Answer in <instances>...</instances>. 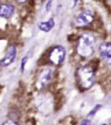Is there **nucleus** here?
I'll return each mask as SVG.
<instances>
[{
	"mask_svg": "<svg viewBox=\"0 0 111 125\" xmlns=\"http://www.w3.org/2000/svg\"><path fill=\"white\" fill-rule=\"evenodd\" d=\"M54 25H55L54 19L51 18V19H49L48 21L39 23V25H38V27H39V29H40V30H42V31L49 32L51 29L54 27Z\"/></svg>",
	"mask_w": 111,
	"mask_h": 125,
	"instance_id": "obj_9",
	"label": "nucleus"
},
{
	"mask_svg": "<svg viewBox=\"0 0 111 125\" xmlns=\"http://www.w3.org/2000/svg\"><path fill=\"white\" fill-rule=\"evenodd\" d=\"M52 75H53V70L50 67H47L44 70H42L38 75L37 82V86L39 90H42L46 86H48V83L52 80Z\"/></svg>",
	"mask_w": 111,
	"mask_h": 125,
	"instance_id": "obj_4",
	"label": "nucleus"
},
{
	"mask_svg": "<svg viewBox=\"0 0 111 125\" xmlns=\"http://www.w3.org/2000/svg\"><path fill=\"white\" fill-rule=\"evenodd\" d=\"M94 16H93L92 11L90 10H84L80 13L76 18V25L78 27H83L86 25H89L93 21Z\"/></svg>",
	"mask_w": 111,
	"mask_h": 125,
	"instance_id": "obj_5",
	"label": "nucleus"
},
{
	"mask_svg": "<svg viewBox=\"0 0 111 125\" xmlns=\"http://www.w3.org/2000/svg\"><path fill=\"white\" fill-rule=\"evenodd\" d=\"M15 12V7L11 4H1L0 5V16L3 18L9 19L12 17Z\"/></svg>",
	"mask_w": 111,
	"mask_h": 125,
	"instance_id": "obj_8",
	"label": "nucleus"
},
{
	"mask_svg": "<svg viewBox=\"0 0 111 125\" xmlns=\"http://www.w3.org/2000/svg\"><path fill=\"white\" fill-rule=\"evenodd\" d=\"M66 57V50L63 46H55L49 53L48 58L53 64L55 65H59L64 62Z\"/></svg>",
	"mask_w": 111,
	"mask_h": 125,
	"instance_id": "obj_3",
	"label": "nucleus"
},
{
	"mask_svg": "<svg viewBox=\"0 0 111 125\" xmlns=\"http://www.w3.org/2000/svg\"><path fill=\"white\" fill-rule=\"evenodd\" d=\"M16 56V48L14 45L8 47V49L6 51L5 56L3 57V59L0 61V65L3 67H6V66L10 65L12 63Z\"/></svg>",
	"mask_w": 111,
	"mask_h": 125,
	"instance_id": "obj_6",
	"label": "nucleus"
},
{
	"mask_svg": "<svg viewBox=\"0 0 111 125\" xmlns=\"http://www.w3.org/2000/svg\"><path fill=\"white\" fill-rule=\"evenodd\" d=\"M26 62H27V57H24V58L22 59V64H21V72H24Z\"/></svg>",
	"mask_w": 111,
	"mask_h": 125,
	"instance_id": "obj_10",
	"label": "nucleus"
},
{
	"mask_svg": "<svg viewBox=\"0 0 111 125\" xmlns=\"http://www.w3.org/2000/svg\"><path fill=\"white\" fill-rule=\"evenodd\" d=\"M78 83L83 89H89L95 83V73L90 66H83L77 70Z\"/></svg>",
	"mask_w": 111,
	"mask_h": 125,
	"instance_id": "obj_2",
	"label": "nucleus"
},
{
	"mask_svg": "<svg viewBox=\"0 0 111 125\" xmlns=\"http://www.w3.org/2000/svg\"><path fill=\"white\" fill-rule=\"evenodd\" d=\"M96 37L94 34L86 33L81 35L77 44V53L82 57H88L94 53Z\"/></svg>",
	"mask_w": 111,
	"mask_h": 125,
	"instance_id": "obj_1",
	"label": "nucleus"
},
{
	"mask_svg": "<svg viewBox=\"0 0 111 125\" xmlns=\"http://www.w3.org/2000/svg\"><path fill=\"white\" fill-rule=\"evenodd\" d=\"M100 107H101V106H100V105H98V106H96L95 109L93 110L92 112H91V113H89V115H90V116H93V115H94V113H97V112H98V111H99V110L100 109Z\"/></svg>",
	"mask_w": 111,
	"mask_h": 125,
	"instance_id": "obj_11",
	"label": "nucleus"
},
{
	"mask_svg": "<svg viewBox=\"0 0 111 125\" xmlns=\"http://www.w3.org/2000/svg\"><path fill=\"white\" fill-rule=\"evenodd\" d=\"M100 56L108 64L111 65V44L110 43H103L99 46Z\"/></svg>",
	"mask_w": 111,
	"mask_h": 125,
	"instance_id": "obj_7",
	"label": "nucleus"
},
{
	"mask_svg": "<svg viewBox=\"0 0 111 125\" xmlns=\"http://www.w3.org/2000/svg\"><path fill=\"white\" fill-rule=\"evenodd\" d=\"M16 1L17 2V3H21V4H22V3H25L26 0H16Z\"/></svg>",
	"mask_w": 111,
	"mask_h": 125,
	"instance_id": "obj_14",
	"label": "nucleus"
},
{
	"mask_svg": "<svg viewBox=\"0 0 111 125\" xmlns=\"http://www.w3.org/2000/svg\"><path fill=\"white\" fill-rule=\"evenodd\" d=\"M82 124H90V121H87V120H85V121H83Z\"/></svg>",
	"mask_w": 111,
	"mask_h": 125,
	"instance_id": "obj_13",
	"label": "nucleus"
},
{
	"mask_svg": "<svg viewBox=\"0 0 111 125\" xmlns=\"http://www.w3.org/2000/svg\"><path fill=\"white\" fill-rule=\"evenodd\" d=\"M51 3H52V0H49L48 2V4H47V11H48V10L50 9L51 7Z\"/></svg>",
	"mask_w": 111,
	"mask_h": 125,
	"instance_id": "obj_12",
	"label": "nucleus"
}]
</instances>
